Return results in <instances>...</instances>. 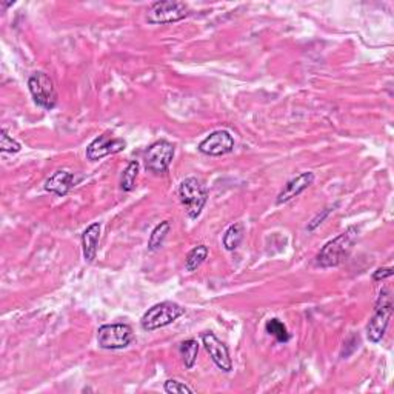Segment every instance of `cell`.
Wrapping results in <instances>:
<instances>
[{
    "mask_svg": "<svg viewBox=\"0 0 394 394\" xmlns=\"http://www.w3.org/2000/svg\"><path fill=\"white\" fill-rule=\"evenodd\" d=\"M391 276H393V268H379V270L374 271L373 279L374 280H383V279L391 277Z\"/></svg>",
    "mask_w": 394,
    "mask_h": 394,
    "instance_id": "obj_24",
    "label": "cell"
},
{
    "mask_svg": "<svg viewBox=\"0 0 394 394\" xmlns=\"http://www.w3.org/2000/svg\"><path fill=\"white\" fill-rule=\"evenodd\" d=\"M180 355L183 359V364L188 369L195 367L197 355H199V343L195 339H188L180 343Z\"/></svg>",
    "mask_w": 394,
    "mask_h": 394,
    "instance_id": "obj_18",
    "label": "cell"
},
{
    "mask_svg": "<svg viewBox=\"0 0 394 394\" xmlns=\"http://www.w3.org/2000/svg\"><path fill=\"white\" fill-rule=\"evenodd\" d=\"M235 138L225 130L213 131L199 143V151L206 156H225L235 150Z\"/></svg>",
    "mask_w": 394,
    "mask_h": 394,
    "instance_id": "obj_10",
    "label": "cell"
},
{
    "mask_svg": "<svg viewBox=\"0 0 394 394\" xmlns=\"http://www.w3.org/2000/svg\"><path fill=\"white\" fill-rule=\"evenodd\" d=\"M134 339L133 329L126 324L102 325L98 331V343L103 350L126 348Z\"/></svg>",
    "mask_w": 394,
    "mask_h": 394,
    "instance_id": "obj_8",
    "label": "cell"
},
{
    "mask_svg": "<svg viewBox=\"0 0 394 394\" xmlns=\"http://www.w3.org/2000/svg\"><path fill=\"white\" fill-rule=\"evenodd\" d=\"M337 206H339V204H334V205H331V206H327V208H324V210L320 211V213L315 217V219H313V221L308 223L307 230H308V231H315V230L319 227L320 223H324V221L327 219V217H328L329 214H331V213L334 211V208H337Z\"/></svg>",
    "mask_w": 394,
    "mask_h": 394,
    "instance_id": "obj_23",
    "label": "cell"
},
{
    "mask_svg": "<svg viewBox=\"0 0 394 394\" xmlns=\"http://www.w3.org/2000/svg\"><path fill=\"white\" fill-rule=\"evenodd\" d=\"M170 230H171V225L168 221L160 222L157 227L152 230L150 240H148V248L151 251H157V250H160V248H162Z\"/></svg>",
    "mask_w": 394,
    "mask_h": 394,
    "instance_id": "obj_16",
    "label": "cell"
},
{
    "mask_svg": "<svg viewBox=\"0 0 394 394\" xmlns=\"http://www.w3.org/2000/svg\"><path fill=\"white\" fill-rule=\"evenodd\" d=\"M265 328H267L268 334H271L272 337H276L279 342H284L285 343V342L289 341L288 329L284 325V322H280L279 319H270L268 322H267V325H265Z\"/></svg>",
    "mask_w": 394,
    "mask_h": 394,
    "instance_id": "obj_20",
    "label": "cell"
},
{
    "mask_svg": "<svg viewBox=\"0 0 394 394\" xmlns=\"http://www.w3.org/2000/svg\"><path fill=\"white\" fill-rule=\"evenodd\" d=\"M179 197L190 219H197L208 200V192L199 179L187 178L180 182Z\"/></svg>",
    "mask_w": 394,
    "mask_h": 394,
    "instance_id": "obj_3",
    "label": "cell"
},
{
    "mask_svg": "<svg viewBox=\"0 0 394 394\" xmlns=\"http://www.w3.org/2000/svg\"><path fill=\"white\" fill-rule=\"evenodd\" d=\"M74 185H76L74 174L65 171V170H59V171L53 173L50 178L46 179L45 190L48 192H53V195H55V196L63 197L68 195Z\"/></svg>",
    "mask_w": 394,
    "mask_h": 394,
    "instance_id": "obj_13",
    "label": "cell"
},
{
    "mask_svg": "<svg viewBox=\"0 0 394 394\" xmlns=\"http://www.w3.org/2000/svg\"><path fill=\"white\" fill-rule=\"evenodd\" d=\"M244 235H245L244 223L242 222L232 223L231 227L227 231H225V235H223V247H225V250H228V251L237 250L239 245L242 244Z\"/></svg>",
    "mask_w": 394,
    "mask_h": 394,
    "instance_id": "obj_15",
    "label": "cell"
},
{
    "mask_svg": "<svg viewBox=\"0 0 394 394\" xmlns=\"http://www.w3.org/2000/svg\"><path fill=\"white\" fill-rule=\"evenodd\" d=\"M190 15V8L183 2H173V0H160L155 2L147 13V20L151 25H165L187 19Z\"/></svg>",
    "mask_w": 394,
    "mask_h": 394,
    "instance_id": "obj_5",
    "label": "cell"
},
{
    "mask_svg": "<svg viewBox=\"0 0 394 394\" xmlns=\"http://www.w3.org/2000/svg\"><path fill=\"white\" fill-rule=\"evenodd\" d=\"M206 257H208V247L206 245L195 247L187 256V261H185V268H187V271H190V272L196 271L197 268H200V265L205 262Z\"/></svg>",
    "mask_w": 394,
    "mask_h": 394,
    "instance_id": "obj_17",
    "label": "cell"
},
{
    "mask_svg": "<svg viewBox=\"0 0 394 394\" xmlns=\"http://www.w3.org/2000/svg\"><path fill=\"white\" fill-rule=\"evenodd\" d=\"M100 223H91L82 235V248H84V257L85 262L91 263L94 262L96 256H98L99 248V239H100Z\"/></svg>",
    "mask_w": 394,
    "mask_h": 394,
    "instance_id": "obj_14",
    "label": "cell"
},
{
    "mask_svg": "<svg viewBox=\"0 0 394 394\" xmlns=\"http://www.w3.org/2000/svg\"><path fill=\"white\" fill-rule=\"evenodd\" d=\"M28 88L39 107L50 111L58 105V90H55L53 79L45 72L36 71L34 74H31L28 79Z\"/></svg>",
    "mask_w": 394,
    "mask_h": 394,
    "instance_id": "obj_6",
    "label": "cell"
},
{
    "mask_svg": "<svg viewBox=\"0 0 394 394\" xmlns=\"http://www.w3.org/2000/svg\"><path fill=\"white\" fill-rule=\"evenodd\" d=\"M359 237V228L350 227L342 235L329 240L317 254V265L322 268H333L348 259Z\"/></svg>",
    "mask_w": 394,
    "mask_h": 394,
    "instance_id": "obj_1",
    "label": "cell"
},
{
    "mask_svg": "<svg viewBox=\"0 0 394 394\" xmlns=\"http://www.w3.org/2000/svg\"><path fill=\"white\" fill-rule=\"evenodd\" d=\"M126 148V142L124 139L119 138H112V134L105 133L96 138L86 148V157L91 162H98V160L111 156V155H117V152L124 151Z\"/></svg>",
    "mask_w": 394,
    "mask_h": 394,
    "instance_id": "obj_9",
    "label": "cell"
},
{
    "mask_svg": "<svg viewBox=\"0 0 394 394\" xmlns=\"http://www.w3.org/2000/svg\"><path fill=\"white\" fill-rule=\"evenodd\" d=\"M174 159V145L168 140H157L145 151V168L152 174H164L168 171Z\"/></svg>",
    "mask_w": 394,
    "mask_h": 394,
    "instance_id": "obj_7",
    "label": "cell"
},
{
    "mask_svg": "<svg viewBox=\"0 0 394 394\" xmlns=\"http://www.w3.org/2000/svg\"><path fill=\"white\" fill-rule=\"evenodd\" d=\"M393 315V297L390 294L388 289H382L379 299H377L374 315L369 319V322L367 325V336L368 339L377 343L382 341V337L387 331L390 319Z\"/></svg>",
    "mask_w": 394,
    "mask_h": 394,
    "instance_id": "obj_4",
    "label": "cell"
},
{
    "mask_svg": "<svg viewBox=\"0 0 394 394\" xmlns=\"http://www.w3.org/2000/svg\"><path fill=\"white\" fill-rule=\"evenodd\" d=\"M164 390H165V393H170V394H183V393L192 394V393H195V390H192L191 387H188L187 383L180 382L178 379L166 381L165 385H164Z\"/></svg>",
    "mask_w": 394,
    "mask_h": 394,
    "instance_id": "obj_22",
    "label": "cell"
},
{
    "mask_svg": "<svg viewBox=\"0 0 394 394\" xmlns=\"http://www.w3.org/2000/svg\"><path fill=\"white\" fill-rule=\"evenodd\" d=\"M185 310L180 305L174 302H160L152 305V307L145 313L140 319V325L145 331H155V329L164 328L176 322Z\"/></svg>",
    "mask_w": 394,
    "mask_h": 394,
    "instance_id": "obj_2",
    "label": "cell"
},
{
    "mask_svg": "<svg viewBox=\"0 0 394 394\" xmlns=\"http://www.w3.org/2000/svg\"><path fill=\"white\" fill-rule=\"evenodd\" d=\"M315 182V173L307 171V173H301L299 176H296L289 182H287L285 187L282 188V191L279 192L277 196V204H287L289 200L297 197L299 195L307 190L310 185H313Z\"/></svg>",
    "mask_w": 394,
    "mask_h": 394,
    "instance_id": "obj_12",
    "label": "cell"
},
{
    "mask_svg": "<svg viewBox=\"0 0 394 394\" xmlns=\"http://www.w3.org/2000/svg\"><path fill=\"white\" fill-rule=\"evenodd\" d=\"M139 170H140V165L139 162H133L128 164V166L125 168V171L122 174V180H120V187H122L124 191H133L136 187V179H138L139 176Z\"/></svg>",
    "mask_w": 394,
    "mask_h": 394,
    "instance_id": "obj_19",
    "label": "cell"
},
{
    "mask_svg": "<svg viewBox=\"0 0 394 394\" xmlns=\"http://www.w3.org/2000/svg\"><path fill=\"white\" fill-rule=\"evenodd\" d=\"M204 347L208 351V355L213 359L214 364L219 367L222 372L228 373L232 369V360L230 357V351L222 341H219L213 333H205L202 336Z\"/></svg>",
    "mask_w": 394,
    "mask_h": 394,
    "instance_id": "obj_11",
    "label": "cell"
},
{
    "mask_svg": "<svg viewBox=\"0 0 394 394\" xmlns=\"http://www.w3.org/2000/svg\"><path fill=\"white\" fill-rule=\"evenodd\" d=\"M0 134H2L0 136V151L11 152V155H14V152H19L22 150V145L15 139H13L11 136L6 133V130H2Z\"/></svg>",
    "mask_w": 394,
    "mask_h": 394,
    "instance_id": "obj_21",
    "label": "cell"
}]
</instances>
